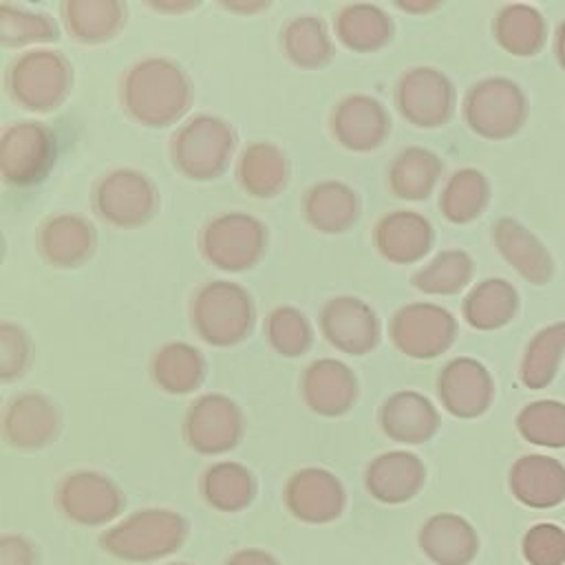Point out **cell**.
<instances>
[{"label":"cell","mask_w":565,"mask_h":565,"mask_svg":"<svg viewBox=\"0 0 565 565\" xmlns=\"http://www.w3.org/2000/svg\"><path fill=\"white\" fill-rule=\"evenodd\" d=\"M523 556L530 565L565 563V530L554 523H539L523 536Z\"/></svg>","instance_id":"cell-16"},{"label":"cell","mask_w":565,"mask_h":565,"mask_svg":"<svg viewBox=\"0 0 565 565\" xmlns=\"http://www.w3.org/2000/svg\"><path fill=\"white\" fill-rule=\"evenodd\" d=\"M494 243L503 258L530 282L545 285L554 276V258L547 247L514 218L494 225Z\"/></svg>","instance_id":"cell-7"},{"label":"cell","mask_w":565,"mask_h":565,"mask_svg":"<svg viewBox=\"0 0 565 565\" xmlns=\"http://www.w3.org/2000/svg\"><path fill=\"white\" fill-rule=\"evenodd\" d=\"M60 510L79 525H102L115 519L124 505L117 488L99 475L79 472L68 477L57 492Z\"/></svg>","instance_id":"cell-3"},{"label":"cell","mask_w":565,"mask_h":565,"mask_svg":"<svg viewBox=\"0 0 565 565\" xmlns=\"http://www.w3.org/2000/svg\"><path fill=\"white\" fill-rule=\"evenodd\" d=\"M285 503L302 523H329L340 516L344 508V492L329 472L305 470L287 483Z\"/></svg>","instance_id":"cell-4"},{"label":"cell","mask_w":565,"mask_h":565,"mask_svg":"<svg viewBox=\"0 0 565 565\" xmlns=\"http://www.w3.org/2000/svg\"><path fill=\"white\" fill-rule=\"evenodd\" d=\"M494 33L505 51L530 57L545 44V20L530 4H510L499 13Z\"/></svg>","instance_id":"cell-10"},{"label":"cell","mask_w":565,"mask_h":565,"mask_svg":"<svg viewBox=\"0 0 565 565\" xmlns=\"http://www.w3.org/2000/svg\"><path fill=\"white\" fill-rule=\"evenodd\" d=\"M519 307L516 289L499 278L483 280L466 300V318L479 329H497L512 320Z\"/></svg>","instance_id":"cell-12"},{"label":"cell","mask_w":565,"mask_h":565,"mask_svg":"<svg viewBox=\"0 0 565 565\" xmlns=\"http://www.w3.org/2000/svg\"><path fill=\"white\" fill-rule=\"evenodd\" d=\"M527 102L521 88L503 77L477 84L466 99L470 126L492 139L512 137L525 121Z\"/></svg>","instance_id":"cell-2"},{"label":"cell","mask_w":565,"mask_h":565,"mask_svg":"<svg viewBox=\"0 0 565 565\" xmlns=\"http://www.w3.org/2000/svg\"><path fill=\"white\" fill-rule=\"evenodd\" d=\"M510 490L527 508H554L565 501V466L547 455H525L510 470Z\"/></svg>","instance_id":"cell-6"},{"label":"cell","mask_w":565,"mask_h":565,"mask_svg":"<svg viewBox=\"0 0 565 565\" xmlns=\"http://www.w3.org/2000/svg\"><path fill=\"white\" fill-rule=\"evenodd\" d=\"M170 565H188V563H170Z\"/></svg>","instance_id":"cell-20"},{"label":"cell","mask_w":565,"mask_h":565,"mask_svg":"<svg viewBox=\"0 0 565 565\" xmlns=\"http://www.w3.org/2000/svg\"><path fill=\"white\" fill-rule=\"evenodd\" d=\"M419 550L435 565H468L477 556L479 539L475 527L459 514H435L417 536Z\"/></svg>","instance_id":"cell-5"},{"label":"cell","mask_w":565,"mask_h":565,"mask_svg":"<svg viewBox=\"0 0 565 565\" xmlns=\"http://www.w3.org/2000/svg\"><path fill=\"white\" fill-rule=\"evenodd\" d=\"M188 536V523L170 510H141L99 536V547L128 563H148L174 554Z\"/></svg>","instance_id":"cell-1"},{"label":"cell","mask_w":565,"mask_h":565,"mask_svg":"<svg viewBox=\"0 0 565 565\" xmlns=\"http://www.w3.org/2000/svg\"><path fill=\"white\" fill-rule=\"evenodd\" d=\"M424 483V468L411 455L377 459L366 475L369 492L382 503H402L417 494Z\"/></svg>","instance_id":"cell-8"},{"label":"cell","mask_w":565,"mask_h":565,"mask_svg":"<svg viewBox=\"0 0 565 565\" xmlns=\"http://www.w3.org/2000/svg\"><path fill=\"white\" fill-rule=\"evenodd\" d=\"M38 552L24 536L7 534L0 539V565H35Z\"/></svg>","instance_id":"cell-17"},{"label":"cell","mask_w":565,"mask_h":565,"mask_svg":"<svg viewBox=\"0 0 565 565\" xmlns=\"http://www.w3.org/2000/svg\"><path fill=\"white\" fill-rule=\"evenodd\" d=\"M565 353V322H554L541 329L527 344L521 362V382L532 388H545L556 377Z\"/></svg>","instance_id":"cell-11"},{"label":"cell","mask_w":565,"mask_h":565,"mask_svg":"<svg viewBox=\"0 0 565 565\" xmlns=\"http://www.w3.org/2000/svg\"><path fill=\"white\" fill-rule=\"evenodd\" d=\"M516 428L530 444L565 448V404L556 399L532 402L519 413Z\"/></svg>","instance_id":"cell-14"},{"label":"cell","mask_w":565,"mask_h":565,"mask_svg":"<svg viewBox=\"0 0 565 565\" xmlns=\"http://www.w3.org/2000/svg\"><path fill=\"white\" fill-rule=\"evenodd\" d=\"M554 53H556V60L561 64V68L565 71V20L558 24L556 29V42H554Z\"/></svg>","instance_id":"cell-19"},{"label":"cell","mask_w":565,"mask_h":565,"mask_svg":"<svg viewBox=\"0 0 565 565\" xmlns=\"http://www.w3.org/2000/svg\"><path fill=\"white\" fill-rule=\"evenodd\" d=\"M486 201H488L486 179L475 170L459 172L448 188V196H446L448 216H452L455 221H468L483 210Z\"/></svg>","instance_id":"cell-15"},{"label":"cell","mask_w":565,"mask_h":565,"mask_svg":"<svg viewBox=\"0 0 565 565\" xmlns=\"http://www.w3.org/2000/svg\"><path fill=\"white\" fill-rule=\"evenodd\" d=\"M444 393L448 406L455 413L472 417L488 408L492 399V382L481 364L472 360H459L452 366H448Z\"/></svg>","instance_id":"cell-9"},{"label":"cell","mask_w":565,"mask_h":565,"mask_svg":"<svg viewBox=\"0 0 565 565\" xmlns=\"http://www.w3.org/2000/svg\"><path fill=\"white\" fill-rule=\"evenodd\" d=\"M223 565H280V563L276 561V556H271L265 550L245 547V550L234 552Z\"/></svg>","instance_id":"cell-18"},{"label":"cell","mask_w":565,"mask_h":565,"mask_svg":"<svg viewBox=\"0 0 565 565\" xmlns=\"http://www.w3.org/2000/svg\"><path fill=\"white\" fill-rule=\"evenodd\" d=\"M203 497L205 501L223 512H238L247 508L254 497L252 477L232 463L214 466L203 477Z\"/></svg>","instance_id":"cell-13"}]
</instances>
